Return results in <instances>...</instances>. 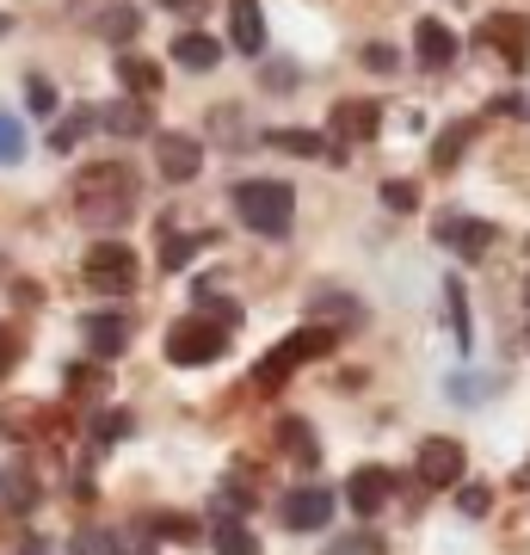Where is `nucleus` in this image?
<instances>
[{"label": "nucleus", "mask_w": 530, "mask_h": 555, "mask_svg": "<svg viewBox=\"0 0 530 555\" xmlns=\"http://www.w3.org/2000/svg\"><path fill=\"white\" fill-rule=\"evenodd\" d=\"M383 204H389V210H413V204H419V185H413V179H389V185H383Z\"/></svg>", "instance_id": "72a5a7b5"}, {"label": "nucleus", "mask_w": 530, "mask_h": 555, "mask_svg": "<svg viewBox=\"0 0 530 555\" xmlns=\"http://www.w3.org/2000/svg\"><path fill=\"white\" fill-rule=\"evenodd\" d=\"M327 555H389V550H383L376 531H352V537H339V543H327Z\"/></svg>", "instance_id": "c85d7f7f"}, {"label": "nucleus", "mask_w": 530, "mask_h": 555, "mask_svg": "<svg viewBox=\"0 0 530 555\" xmlns=\"http://www.w3.org/2000/svg\"><path fill=\"white\" fill-rule=\"evenodd\" d=\"M364 68L389 75V68H395V50H389V43H371V50H364Z\"/></svg>", "instance_id": "ea45409f"}, {"label": "nucleus", "mask_w": 530, "mask_h": 555, "mask_svg": "<svg viewBox=\"0 0 530 555\" xmlns=\"http://www.w3.org/2000/svg\"><path fill=\"white\" fill-rule=\"evenodd\" d=\"M13 160H25V130H20V118L0 112V167H13Z\"/></svg>", "instance_id": "bb28decb"}, {"label": "nucleus", "mask_w": 530, "mask_h": 555, "mask_svg": "<svg viewBox=\"0 0 530 555\" xmlns=\"http://www.w3.org/2000/svg\"><path fill=\"white\" fill-rule=\"evenodd\" d=\"M229 38H235L241 56H259L266 50V13H259V0H235L229 7Z\"/></svg>", "instance_id": "ddd939ff"}, {"label": "nucleus", "mask_w": 530, "mask_h": 555, "mask_svg": "<svg viewBox=\"0 0 530 555\" xmlns=\"http://www.w3.org/2000/svg\"><path fill=\"white\" fill-rule=\"evenodd\" d=\"M173 62L179 68H197V75H210L222 62V43L217 38H204V31H179L173 38Z\"/></svg>", "instance_id": "f3484780"}, {"label": "nucleus", "mask_w": 530, "mask_h": 555, "mask_svg": "<svg viewBox=\"0 0 530 555\" xmlns=\"http://www.w3.org/2000/svg\"><path fill=\"white\" fill-rule=\"evenodd\" d=\"M80 272L93 291H130L137 284V254L124 247V241H93L87 259H80Z\"/></svg>", "instance_id": "20e7f679"}, {"label": "nucleus", "mask_w": 530, "mask_h": 555, "mask_svg": "<svg viewBox=\"0 0 530 555\" xmlns=\"http://www.w3.org/2000/svg\"><path fill=\"white\" fill-rule=\"evenodd\" d=\"M80 327H87V346H93L99 364H105V358H118L124 346H130V321H124V315H87Z\"/></svg>", "instance_id": "2eb2a0df"}, {"label": "nucleus", "mask_w": 530, "mask_h": 555, "mask_svg": "<svg viewBox=\"0 0 530 555\" xmlns=\"http://www.w3.org/2000/svg\"><path fill=\"white\" fill-rule=\"evenodd\" d=\"M444 302H451V334H456V346H469V302H463V284H444Z\"/></svg>", "instance_id": "cd10ccee"}, {"label": "nucleus", "mask_w": 530, "mask_h": 555, "mask_svg": "<svg viewBox=\"0 0 530 555\" xmlns=\"http://www.w3.org/2000/svg\"><path fill=\"white\" fill-rule=\"evenodd\" d=\"M112 550H118V543L105 531H75V555H112Z\"/></svg>", "instance_id": "c9c22d12"}, {"label": "nucleus", "mask_w": 530, "mask_h": 555, "mask_svg": "<svg viewBox=\"0 0 530 555\" xmlns=\"http://www.w3.org/2000/svg\"><path fill=\"white\" fill-rule=\"evenodd\" d=\"M266 142H272L277 155H302V160H309V155H334L314 130H266Z\"/></svg>", "instance_id": "6ab92c4d"}, {"label": "nucleus", "mask_w": 530, "mask_h": 555, "mask_svg": "<svg viewBox=\"0 0 530 555\" xmlns=\"http://www.w3.org/2000/svg\"><path fill=\"white\" fill-rule=\"evenodd\" d=\"M346 321V327H358V321H364V309H358L352 297H339V291H327V297H314V321Z\"/></svg>", "instance_id": "b1692460"}, {"label": "nucleus", "mask_w": 530, "mask_h": 555, "mask_svg": "<svg viewBox=\"0 0 530 555\" xmlns=\"http://www.w3.org/2000/svg\"><path fill=\"white\" fill-rule=\"evenodd\" d=\"M197 247H204V235H167V241H160V266H167V272H179Z\"/></svg>", "instance_id": "a878e982"}, {"label": "nucleus", "mask_w": 530, "mask_h": 555, "mask_svg": "<svg viewBox=\"0 0 530 555\" xmlns=\"http://www.w3.org/2000/svg\"><path fill=\"white\" fill-rule=\"evenodd\" d=\"M339 334H346V327H321V321L296 327L290 339H277L272 352H266V358L254 364V389H266V396H272V389H284V383H290L296 371L309 364V358H327V352H334Z\"/></svg>", "instance_id": "f03ea898"}, {"label": "nucleus", "mask_w": 530, "mask_h": 555, "mask_svg": "<svg viewBox=\"0 0 530 555\" xmlns=\"http://www.w3.org/2000/svg\"><path fill=\"white\" fill-rule=\"evenodd\" d=\"M334 518V494L327 488H296V494H284V525L290 531H321Z\"/></svg>", "instance_id": "f8f14e48"}, {"label": "nucleus", "mask_w": 530, "mask_h": 555, "mask_svg": "<svg viewBox=\"0 0 530 555\" xmlns=\"http://www.w3.org/2000/svg\"><path fill=\"white\" fill-rule=\"evenodd\" d=\"M167 7H173V13H197V7H204V0H167Z\"/></svg>", "instance_id": "79ce46f5"}, {"label": "nucleus", "mask_w": 530, "mask_h": 555, "mask_svg": "<svg viewBox=\"0 0 530 555\" xmlns=\"http://www.w3.org/2000/svg\"><path fill=\"white\" fill-rule=\"evenodd\" d=\"M389 494H395V476L389 469H376V463L352 469V481H346V506H352L358 518H376L383 506H389Z\"/></svg>", "instance_id": "9d476101"}, {"label": "nucleus", "mask_w": 530, "mask_h": 555, "mask_svg": "<svg viewBox=\"0 0 530 555\" xmlns=\"http://www.w3.org/2000/svg\"><path fill=\"white\" fill-rule=\"evenodd\" d=\"M438 241H444L451 254H463V259H481L493 247V222H481V217H438Z\"/></svg>", "instance_id": "9b49d317"}, {"label": "nucleus", "mask_w": 530, "mask_h": 555, "mask_svg": "<svg viewBox=\"0 0 530 555\" xmlns=\"http://www.w3.org/2000/svg\"><path fill=\"white\" fill-rule=\"evenodd\" d=\"M525 297H530V284H525Z\"/></svg>", "instance_id": "37998d69"}, {"label": "nucleus", "mask_w": 530, "mask_h": 555, "mask_svg": "<svg viewBox=\"0 0 530 555\" xmlns=\"http://www.w3.org/2000/svg\"><path fill=\"white\" fill-rule=\"evenodd\" d=\"M124 433H130V414H99V420H93V438H99V444H118Z\"/></svg>", "instance_id": "f704fd0d"}, {"label": "nucleus", "mask_w": 530, "mask_h": 555, "mask_svg": "<svg viewBox=\"0 0 530 555\" xmlns=\"http://www.w3.org/2000/svg\"><path fill=\"white\" fill-rule=\"evenodd\" d=\"M93 124H99V112H93V105H80V112H68V118H62L56 130H50V149H75V142L87 137V130H93Z\"/></svg>", "instance_id": "4be33fe9"}, {"label": "nucleus", "mask_w": 530, "mask_h": 555, "mask_svg": "<svg viewBox=\"0 0 530 555\" xmlns=\"http://www.w3.org/2000/svg\"><path fill=\"white\" fill-rule=\"evenodd\" d=\"M112 555H155V531H142V525H137L130 537H118V550H112Z\"/></svg>", "instance_id": "e433bc0d"}, {"label": "nucleus", "mask_w": 530, "mask_h": 555, "mask_svg": "<svg viewBox=\"0 0 530 555\" xmlns=\"http://www.w3.org/2000/svg\"><path fill=\"white\" fill-rule=\"evenodd\" d=\"M413 50H419V62H426V68H451V62H456V31L444 20H419Z\"/></svg>", "instance_id": "4468645a"}, {"label": "nucleus", "mask_w": 530, "mask_h": 555, "mask_svg": "<svg viewBox=\"0 0 530 555\" xmlns=\"http://www.w3.org/2000/svg\"><path fill=\"white\" fill-rule=\"evenodd\" d=\"M463 463H469V456H463L456 438H426V444H419V481H426V488H456V481H463Z\"/></svg>", "instance_id": "1a4fd4ad"}, {"label": "nucleus", "mask_w": 530, "mask_h": 555, "mask_svg": "<svg viewBox=\"0 0 530 555\" xmlns=\"http://www.w3.org/2000/svg\"><path fill=\"white\" fill-rule=\"evenodd\" d=\"M235 210L247 229H259V235H290V217H296V192L284 185V179H241L235 185Z\"/></svg>", "instance_id": "7ed1b4c3"}, {"label": "nucleus", "mask_w": 530, "mask_h": 555, "mask_svg": "<svg viewBox=\"0 0 530 555\" xmlns=\"http://www.w3.org/2000/svg\"><path fill=\"white\" fill-rule=\"evenodd\" d=\"M99 124L112 130V137H148L155 130V112H148V100H118L99 112Z\"/></svg>", "instance_id": "dca6fc26"}, {"label": "nucleus", "mask_w": 530, "mask_h": 555, "mask_svg": "<svg viewBox=\"0 0 530 555\" xmlns=\"http://www.w3.org/2000/svg\"><path fill=\"white\" fill-rule=\"evenodd\" d=\"M137 31H142L137 7H112V13H99V38H105V43H130Z\"/></svg>", "instance_id": "aec40b11"}, {"label": "nucleus", "mask_w": 530, "mask_h": 555, "mask_svg": "<svg viewBox=\"0 0 530 555\" xmlns=\"http://www.w3.org/2000/svg\"><path fill=\"white\" fill-rule=\"evenodd\" d=\"M105 389H112V377H105L99 364H75V371H68V396H75V401H87V396L99 401Z\"/></svg>", "instance_id": "5701e85b"}, {"label": "nucleus", "mask_w": 530, "mask_h": 555, "mask_svg": "<svg viewBox=\"0 0 530 555\" xmlns=\"http://www.w3.org/2000/svg\"><path fill=\"white\" fill-rule=\"evenodd\" d=\"M525 339H530V334H525Z\"/></svg>", "instance_id": "c03bdc74"}, {"label": "nucleus", "mask_w": 530, "mask_h": 555, "mask_svg": "<svg viewBox=\"0 0 530 555\" xmlns=\"http://www.w3.org/2000/svg\"><path fill=\"white\" fill-rule=\"evenodd\" d=\"M118 80H124V93H130V100H155V93H160V62L118 56Z\"/></svg>", "instance_id": "a211bd4d"}, {"label": "nucleus", "mask_w": 530, "mask_h": 555, "mask_svg": "<svg viewBox=\"0 0 530 555\" xmlns=\"http://www.w3.org/2000/svg\"><path fill=\"white\" fill-rule=\"evenodd\" d=\"M456 506H463L469 518H481L493 506V494H488V488H463V494H456Z\"/></svg>", "instance_id": "58836bf2"}, {"label": "nucleus", "mask_w": 530, "mask_h": 555, "mask_svg": "<svg viewBox=\"0 0 530 555\" xmlns=\"http://www.w3.org/2000/svg\"><path fill=\"white\" fill-rule=\"evenodd\" d=\"M327 130H334V142H339L334 155H346V142H371L376 130H383V105L376 100H339Z\"/></svg>", "instance_id": "6e6552de"}, {"label": "nucleus", "mask_w": 530, "mask_h": 555, "mask_svg": "<svg viewBox=\"0 0 530 555\" xmlns=\"http://www.w3.org/2000/svg\"><path fill=\"white\" fill-rule=\"evenodd\" d=\"M197 309H204V321H241V302L235 297H217L210 284L197 291Z\"/></svg>", "instance_id": "7c9ffc66"}, {"label": "nucleus", "mask_w": 530, "mask_h": 555, "mask_svg": "<svg viewBox=\"0 0 530 555\" xmlns=\"http://www.w3.org/2000/svg\"><path fill=\"white\" fill-rule=\"evenodd\" d=\"M277 444H284V451H296L302 463H314V438H309V426H302V420H277Z\"/></svg>", "instance_id": "393cba45"}, {"label": "nucleus", "mask_w": 530, "mask_h": 555, "mask_svg": "<svg viewBox=\"0 0 530 555\" xmlns=\"http://www.w3.org/2000/svg\"><path fill=\"white\" fill-rule=\"evenodd\" d=\"M25 105H31L38 118H50V112H56V87H50L43 75H31V80H25Z\"/></svg>", "instance_id": "2f4dec72"}, {"label": "nucleus", "mask_w": 530, "mask_h": 555, "mask_svg": "<svg viewBox=\"0 0 530 555\" xmlns=\"http://www.w3.org/2000/svg\"><path fill=\"white\" fill-rule=\"evenodd\" d=\"M463 149H469V124H451V130L438 137L432 160H438V167H456V155H463Z\"/></svg>", "instance_id": "c756f323"}, {"label": "nucleus", "mask_w": 530, "mask_h": 555, "mask_svg": "<svg viewBox=\"0 0 530 555\" xmlns=\"http://www.w3.org/2000/svg\"><path fill=\"white\" fill-rule=\"evenodd\" d=\"M266 87H272V93L296 87V68H290V62H272V68H266Z\"/></svg>", "instance_id": "a19ab883"}, {"label": "nucleus", "mask_w": 530, "mask_h": 555, "mask_svg": "<svg viewBox=\"0 0 530 555\" xmlns=\"http://www.w3.org/2000/svg\"><path fill=\"white\" fill-rule=\"evenodd\" d=\"M167 358L173 364H217L222 358V327L204 315H185L179 327H167Z\"/></svg>", "instance_id": "39448f33"}, {"label": "nucleus", "mask_w": 530, "mask_h": 555, "mask_svg": "<svg viewBox=\"0 0 530 555\" xmlns=\"http://www.w3.org/2000/svg\"><path fill=\"white\" fill-rule=\"evenodd\" d=\"M217 555H259V537L241 525V518H222L217 525Z\"/></svg>", "instance_id": "412c9836"}, {"label": "nucleus", "mask_w": 530, "mask_h": 555, "mask_svg": "<svg viewBox=\"0 0 530 555\" xmlns=\"http://www.w3.org/2000/svg\"><path fill=\"white\" fill-rule=\"evenodd\" d=\"M148 531H155V537H173V543H192L197 525H192V518H179V513H160L155 525H148Z\"/></svg>", "instance_id": "473e14b6"}, {"label": "nucleus", "mask_w": 530, "mask_h": 555, "mask_svg": "<svg viewBox=\"0 0 530 555\" xmlns=\"http://www.w3.org/2000/svg\"><path fill=\"white\" fill-rule=\"evenodd\" d=\"M155 167H160V179L185 185V179H197V167H204V142L185 137V130H160L155 137Z\"/></svg>", "instance_id": "0eeeda50"}, {"label": "nucleus", "mask_w": 530, "mask_h": 555, "mask_svg": "<svg viewBox=\"0 0 530 555\" xmlns=\"http://www.w3.org/2000/svg\"><path fill=\"white\" fill-rule=\"evenodd\" d=\"M13 364H20V334L0 327V377H13Z\"/></svg>", "instance_id": "4c0bfd02"}, {"label": "nucleus", "mask_w": 530, "mask_h": 555, "mask_svg": "<svg viewBox=\"0 0 530 555\" xmlns=\"http://www.w3.org/2000/svg\"><path fill=\"white\" fill-rule=\"evenodd\" d=\"M75 210H80V222H93V229L130 222L137 217V173L118 167V160H99V167L75 173Z\"/></svg>", "instance_id": "f257e3e1"}, {"label": "nucleus", "mask_w": 530, "mask_h": 555, "mask_svg": "<svg viewBox=\"0 0 530 555\" xmlns=\"http://www.w3.org/2000/svg\"><path fill=\"white\" fill-rule=\"evenodd\" d=\"M481 43H488L500 62L525 68L530 62V20L525 13H488V20H481Z\"/></svg>", "instance_id": "423d86ee"}]
</instances>
